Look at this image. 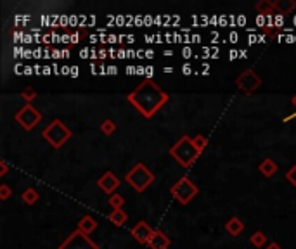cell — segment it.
Wrapping results in <instances>:
<instances>
[{
	"label": "cell",
	"mask_w": 296,
	"mask_h": 249,
	"mask_svg": "<svg viewBox=\"0 0 296 249\" xmlns=\"http://www.w3.org/2000/svg\"><path fill=\"white\" fill-rule=\"evenodd\" d=\"M104 57H106V50L101 49V50H99V59H104Z\"/></svg>",
	"instance_id": "f1b7e54d"
},
{
	"label": "cell",
	"mask_w": 296,
	"mask_h": 249,
	"mask_svg": "<svg viewBox=\"0 0 296 249\" xmlns=\"http://www.w3.org/2000/svg\"><path fill=\"white\" fill-rule=\"evenodd\" d=\"M255 9H257L260 14H272V11H274V2H270V0H260V2L255 5Z\"/></svg>",
	"instance_id": "d6986e66"
},
{
	"label": "cell",
	"mask_w": 296,
	"mask_h": 249,
	"mask_svg": "<svg viewBox=\"0 0 296 249\" xmlns=\"http://www.w3.org/2000/svg\"><path fill=\"white\" fill-rule=\"evenodd\" d=\"M14 119L18 125H21L23 130L32 132L33 128L42 121V112L35 107L33 104H25L18 112L14 114Z\"/></svg>",
	"instance_id": "8992f818"
},
{
	"label": "cell",
	"mask_w": 296,
	"mask_h": 249,
	"mask_svg": "<svg viewBox=\"0 0 296 249\" xmlns=\"http://www.w3.org/2000/svg\"><path fill=\"white\" fill-rule=\"evenodd\" d=\"M11 194L12 190L7 183H2V185H0V201H7L9 197H11Z\"/></svg>",
	"instance_id": "d4e9b609"
},
{
	"label": "cell",
	"mask_w": 296,
	"mask_h": 249,
	"mask_svg": "<svg viewBox=\"0 0 296 249\" xmlns=\"http://www.w3.org/2000/svg\"><path fill=\"white\" fill-rule=\"evenodd\" d=\"M120 178H118L116 175H114L113 172H106V173H103L101 175V178L97 180V187L103 192H106V194H110V196H113L114 194V190L120 187Z\"/></svg>",
	"instance_id": "30bf717a"
},
{
	"label": "cell",
	"mask_w": 296,
	"mask_h": 249,
	"mask_svg": "<svg viewBox=\"0 0 296 249\" xmlns=\"http://www.w3.org/2000/svg\"><path fill=\"white\" fill-rule=\"evenodd\" d=\"M21 97L26 101V104H32V102L35 101V97H37V90L33 87H26L25 90L21 92Z\"/></svg>",
	"instance_id": "603a6c76"
},
{
	"label": "cell",
	"mask_w": 296,
	"mask_h": 249,
	"mask_svg": "<svg viewBox=\"0 0 296 249\" xmlns=\"http://www.w3.org/2000/svg\"><path fill=\"white\" fill-rule=\"evenodd\" d=\"M127 220H128V214L125 213L123 210H113L110 213V221L113 225H116V227H123L125 223H127Z\"/></svg>",
	"instance_id": "2e32d148"
},
{
	"label": "cell",
	"mask_w": 296,
	"mask_h": 249,
	"mask_svg": "<svg viewBox=\"0 0 296 249\" xmlns=\"http://www.w3.org/2000/svg\"><path fill=\"white\" fill-rule=\"evenodd\" d=\"M83 35H85V33H81V32H74L73 35L70 36V42L74 45V43H78V42H80V40H81V36H83Z\"/></svg>",
	"instance_id": "484cf974"
},
{
	"label": "cell",
	"mask_w": 296,
	"mask_h": 249,
	"mask_svg": "<svg viewBox=\"0 0 296 249\" xmlns=\"http://www.w3.org/2000/svg\"><path fill=\"white\" fill-rule=\"evenodd\" d=\"M170 246H172V241H170L168 235H166L163 230H159V228H154L151 239H149L148 248L149 249H168Z\"/></svg>",
	"instance_id": "8fae6325"
},
{
	"label": "cell",
	"mask_w": 296,
	"mask_h": 249,
	"mask_svg": "<svg viewBox=\"0 0 296 249\" xmlns=\"http://www.w3.org/2000/svg\"><path fill=\"white\" fill-rule=\"evenodd\" d=\"M286 180H288L293 187H296V165H293L291 168L286 172Z\"/></svg>",
	"instance_id": "cb8c5ba5"
},
{
	"label": "cell",
	"mask_w": 296,
	"mask_h": 249,
	"mask_svg": "<svg viewBox=\"0 0 296 249\" xmlns=\"http://www.w3.org/2000/svg\"><path fill=\"white\" fill-rule=\"evenodd\" d=\"M279 166L274 163V159L270 158H265L263 161L260 163V166H258V172L261 173L263 177H267V178H270V177H274L275 173H277Z\"/></svg>",
	"instance_id": "5bb4252c"
},
{
	"label": "cell",
	"mask_w": 296,
	"mask_h": 249,
	"mask_svg": "<svg viewBox=\"0 0 296 249\" xmlns=\"http://www.w3.org/2000/svg\"><path fill=\"white\" fill-rule=\"evenodd\" d=\"M99 128H101V132H103L104 135H113L114 132H116V123H114L113 119H104V121L99 125Z\"/></svg>",
	"instance_id": "ffe728a7"
},
{
	"label": "cell",
	"mask_w": 296,
	"mask_h": 249,
	"mask_svg": "<svg viewBox=\"0 0 296 249\" xmlns=\"http://www.w3.org/2000/svg\"><path fill=\"white\" fill-rule=\"evenodd\" d=\"M250 242H251V246H255V248H263V246L267 244V235H265L263 232L257 230L250 237Z\"/></svg>",
	"instance_id": "ac0fdd59"
},
{
	"label": "cell",
	"mask_w": 296,
	"mask_h": 249,
	"mask_svg": "<svg viewBox=\"0 0 296 249\" xmlns=\"http://www.w3.org/2000/svg\"><path fill=\"white\" fill-rule=\"evenodd\" d=\"M9 172V165L5 161H0V177H5Z\"/></svg>",
	"instance_id": "4316f807"
},
{
	"label": "cell",
	"mask_w": 296,
	"mask_h": 249,
	"mask_svg": "<svg viewBox=\"0 0 296 249\" xmlns=\"http://www.w3.org/2000/svg\"><path fill=\"white\" fill-rule=\"evenodd\" d=\"M295 9H296V0H277V2H274V11H277V14L288 16Z\"/></svg>",
	"instance_id": "4fadbf2b"
},
{
	"label": "cell",
	"mask_w": 296,
	"mask_h": 249,
	"mask_svg": "<svg viewBox=\"0 0 296 249\" xmlns=\"http://www.w3.org/2000/svg\"><path fill=\"white\" fill-rule=\"evenodd\" d=\"M76 228L80 232H83V234L90 235L92 232L97 228V221H95V218L92 216V214H85V216L81 218L80 221H78V227Z\"/></svg>",
	"instance_id": "7c38bea8"
},
{
	"label": "cell",
	"mask_w": 296,
	"mask_h": 249,
	"mask_svg": "<svg viewBox=\"0 0 296 249\" xmlns=\"http://www.w3.org/2000/svg\"><path fill=\"white\" fill-rule=\"evenodd\" d=\"M21 199L25 204H28V206H33V204L37 203V201L40 199V194L37 189H33V187H28V189L25 190V192L21 194Z\"/></svg>",
	"instance_id": "e0dca14e"
},
{
	"label": "cell",
	"mask_w": 296,
	"mask_h": 249,
	"mask_svg": "<svg viewBox=\"0 0 296 249\" xmlns=\"http://www.w3.org/2000/svg\"><path fill=\"white\" fill-rule=\"evenodd\" d=\"M57 249H101L87 234L80 232L76 228L74 232H71L66 239L59 244Z\"/></svg>",
	"instance_id": "52a82bcc"
},
{
	"label": "cell",
	"mask_w": 296,
	"mask_h": 249,
	"mask_svg": "<svg viewBox=\"0 0 296 249\" xmlns=\"http://www.w3.org/2000/svg\"><path fill=\"white\" fill-rule=\"evenodd\" d=\"M152 232H154V230L149 227L148 221H139V223H135L134 227L130 228V235L139 242V244H142V246L149 244V239H151Z\"/></svg>",
	"instance_id": "9c48e42d"
},
{
	"label": "cell",
	"mask_w": 296,
	"mask_h": 249,
	"mask_svg": "<svg viewBox=\"0 0 296 249\" xmlns=\"http://www.w3.org/2000/svg\"><path fill=\"white\" fill-rule=\"evenodd\" d=\"M260 85H261V78L258 76L253 70H250V68L244 70L243 73L236 78V87L246 95L255 94V92L260 88Z\"/></svg>",
	"instance_id": "ba28073f"
},
{
	"label": "cell",
	"mask_w": 296,
	"mask_h": 249,
	"mask_svg": "<svg viewBox=\"0 0 296 249\" xmlns=\"http://www.w3.org/2000/svg\"><path fill=\"white\" fill-rule=\"evenodd\" d=\"M170 156H172L182 168H190V166L197 161V158L201 156V152L196 149V145H194L192 139H190L189 135H182L180 141H177L175 144L170 147Z\"/></svg>",
	"instance_id": "7a4b0ae2"
},
{
	"label": "cell",
	"mask_w": 296,
	"mask_h": 249,
	"mask_svg": "<svg viewBox=\"0 0 296 249\" xmlns=\"http://www.w3.org/2000/svg\"><path fill=\"white\" fill-rule=\"evenodd\" d=\"M170 194H172V197L177 203H180L182 206H187V204L199 194V189H197V185L189 177H182V178L177 180V182L170 187Z\"/></svg>",
	"instance_id": "5b68a950"
},
{
	"label": "cell",
	"mask_w": 296,
	"mask_h": 249,
	"mask_svg": "<svg viewBox=\"0 0 296 249\" xmlns=\"http://www.w3.org/2000/svg\"><path fill=\"white\" fill-rule=\"evenodd\" d=\"M125 204V197L120 196V194H113V196H110V206L113 208V210H120V208H123Z\"/></svg>",
	"instance_id": "44dd1931"
},
{
	"label": "cell",
	"mask_w": 296,
	"mask_h": 249,
	"mask_svg": "<svg viewBox=\"0 0 296 249\" xmlns=\"http://www.w3.org/2000/svg\"><path fill=\"white\" fill-rule=\"evenodd\" d=\"M225 230L229 232L230 235L237 237V235L243 234V230H244V221L241 220V218H237V216H232V218H230V220L225 223Z\"/></svg>",
	"instance_id": "9a60e30c"
},
{
	"label": "cell",
	"mask_w": 296,
	"mask_h": 249,
	"mask_svg": "<svg viewBox=\"0 0 296 249\" xmlns=\"http://www.w3.org/2000/svg\"><path fill=\"white\" fill-rule=\"evenodd\" d=\"M194 145H196V149L199 152H203L206 149V145H208V139L205 137V135H196V137L192 139Z\"/></svg>",
	"instance_id": "7402d4cb"
},
{
	"label": "cell",
	"mask_w": 296,
	"mask_h": 249,
	"mask_svg": "<svg viewBox=\"0 0 296 249\" xmlns=\"http://www.w3.org/2000/svg\"><path fill=\"white\" fill-rule=\"evenodd\" d=\"M42 137L45 139L54 149H61L73 137V132H71L61 119H54V121H50L49 127L42 132Z\"/></svg>",
	"instance_id": "277c9868"
},
{
	"label": "cell",
	"mask_w": 296,
	"mask_h": 249,
	"mask_svg": "<svg viewBox=\"0 0 296 249\" xmlns=\"http://www.w3.org/2000/svg\"><path fill=\"white\" fill-rule=\"evenodd\" d=\"M291 104H293V106H295V107H296V94L293 95V99H291Z\"/></svg>",
	"instance_id": "f546056e"
},
{
	"label": "cell",
	"mask_w": 296,
	"mask_h": 249,
	"mask_svg": "<svg viewBox=\"0 0 296 249\" xmlns=\"http://www.w3.org/2000/svg\"><path fill=\"white\" fill-rule=\"evenodd\" d=\"M125 180L127 183L135 190V192H144L149 185L156 180L154 173L144 165V163H137L135 166H132L130 172L125 175Z\"/></svg>",
	"instance_id": "3957f363"
},
{
	"label": "cell",
	"mask_w": 296,
	"mask_h": 249,
	"mask_svg": "<svg viewBox=\"0 0 296 249\" xmlns=\"http://www.w3.org/2000/svg\"><path fill=\"white\" fill-rule=\"evenodd\" d=\"M168 99L170 95L154 80H144L127 95V101L148 119L152 118L168 102Z\"/></svg>",
	"instance_id": "6da1fadb"
},
{
	"label": "cell",
	"mask_w": 296,
	"mask_h": 249,
	"mask_svg": "<svg viewBox=\"0 0 296 249\" xmlns=\"http://www.w3.org/2000/svg\"><path fill=\"white\" fill-rule=\"evenodd\" d=\"M263 249H282V248H281V246L277 244V242H268V244L265 246Z\"/></svg>",
	"instance_id": "83f0119b"
}]
</instances>
